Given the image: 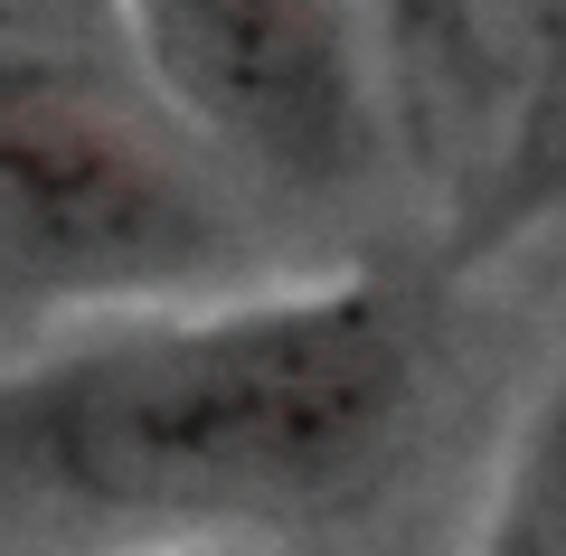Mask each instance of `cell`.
Instances as JSON below:
<instances>
[{
	"instance_id": "8992f818",
	"label": "cell",
	"mask_w": 566,
	"mask_h": 556,
	"mask_svg": "<svg viewBox=\"0 0 566 556\" xmlns=\"http://www.w3.org/2000/svg\"><path fill=\"white\" fill-rule=\"evenodd\" d=\"M151 556H189V547H151Z\"/></svg>"
},
{
	"instance_id": "3957f363",
	"label": "cell",
	"mask_w": 566,
	"mask_h": 556,
	"mask_svg": "<svg viewBox=\"0 0 566 556\" xmlns=\"http://www.w3.org/2000/svg\"><path fill=\"white\" fill-rule=\"evenodd\" d=\"M161 114L274 189H349L378 151L359 0H114Z\"/></svg>"
},
{
	"instance_id": "277c9868",
	"label": "cell",
	"mask_w": 566,
	"mask_h": 556,
	"mask_svg": "<svg viewBox=\"0 0 566 556\" xmlns=\"http://www.w3.org/2000/svg\"><path fill=\"white\" fill-rule=\"evenodd\" d=\"M406 95H434L453 123H501L566 85V0H378Z\"/></svg>"
},
{
	"instance_id": "5b68a950",
	"label": "cell",
	"mask_w": 566,
	"mask_h": 556,
	"mask_svg": "<svg viewBox=\"0 0 566 556\" xmlns=\"http://www.w3.org/2000/svg\"><path fill=\"white\" fill-rule=\"evenodd\" d=\"M491 556H566V378L538 406L520 462H510L501 518H491Z\"/></svg>"
},
{
	"instance_id": "6da1fadb",
	"label": "cell",
	"mask_w": 566,
	"mask_h": 556,
	"mask_svg": "<svg viewBox=\"0 0 566 556\" xmlns=\"http://www.w3.org/2000/svg\"><path fill=\"white\" fill-rule=\"evenodd\" d=\"M416 416V321L378 283L123 321L0 378V481L104 518L264 528L359 500Z\"/></svg>"
},
{
	"instance_id": "7a4b0ae2",
	"label": "cell",
	"mask_w": 566,
	"mask_h": 556,
	"mask_svg": "<svg viewBox=\"0 0 566 556\" xmlns=\"http://www.w3.org/2000/svg\"><path fill=\"white\" fill-rule=\"evenodd\" d=\"M245 264L227 189L180 123L66 66H0V293L170 302Z\"/></svg>"
}]
</instances>
